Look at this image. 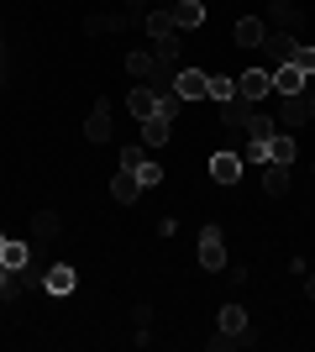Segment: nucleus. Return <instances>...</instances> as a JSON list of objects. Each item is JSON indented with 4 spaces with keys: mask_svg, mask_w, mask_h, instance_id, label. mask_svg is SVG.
<instances>
[{
    "mask_svg": "<svg viewBox=\"0 0 315 352\" xmlns=\"http://www.w3.org/2000/svg\"><path fill=\"white\" fill-rule=\"evenodd\" d=\"M200 268H210V274H221V268H226V242H221V226H205V232H200Z\"/></svg>",
    "mask_w": 315,
    "mask_h": 352,
    "instance_id": "nucleus-1",
    "label": "nucleus"
},
{
    "mask_svg": "<svg viewBox=\"0 0 315 352\" xmlns=\"http://www.w3.org/2000/svg\"><path fill=\"white\" fill-rule=\"evenodd\" d=\"M268 89H273V74H268V69H247V74L237 79V95H242V100H253V105L263 100Z\"/></svg>",
    "mask_w": 315,
    "mask_h": 352,
    "instance_id": "nucleus-2",
    "label": "nucleus"
},
{
    "mask_svg": "<svg viewBox=\"0 0 315 352\" xmlns=\"http://www.w3.org/2000/svg\"><path fill=\"white\" fill-rule=\"evenodd\" d=\"M110 195H116V206H132L137 195H142V179H137V168H116V179H110Z\"/></svg>",
    "mask_w": 315,
    "mask_h": 352,
    "instance_id": "nucleus-3",
    "label": "nucleus"
},
{
    "mask_svg": "<svg viewBox=\"0 0 315 352\" xmlns=\"http://www.w3.org/2000/svg\"><path fill=\"white\" fill-rule=\"evenodd\" d=\"M210 179H215V184H237L242 179V158L237 153H215V158H210Z\"/></svg>",
    "mask_w": 315,
    "mask_h": 352,
    "instance_id": "nucleus-4",
    "label": "nucleus"
},
{
    "mask_svg": "<svg viewBox=\"0 0 315 352\" xmlns=\"http://www.w3.org/2000/svg\"><path fill=\"white\" fill-rule=\"evenodd\" d=\"M126 111H132L137 121H148L152 111H158V89H152V85H137L132 95H126Z\"/></svg>",
    "mask_w": 315,
    "mask_h": 352,
    "instance_id": "nucleus-5",
    "label": "nucleus"
},
{
    "mask_svg": "<svg viewBox=\"0 0 315 352\" xmlns=\"http://www.w3.org/2000/svg\"><path fill=\"white\" fill-rule=\"evenodd\" d=\"M273 74V89L279 95H305V74L294 69V63H279V69H268Z\"/></svg>",
    "mask_w": 315,
    "mask_h": 352,
    "instance_id": "nucleus-6",
    "label": "nucleus"
},
{
    "mask_svg": "<svg viewBox=\"0 0 315 352\" xmlns=\"http://www.w3.org/2000/svg\"><path fill=\"white\" fill-rule=\"evenodd\" d=\"M174 95H179V100H200V95H205V74H200V69H179Z\"/></svg>",
    "mask_w": 315,
    "mask_h": 352,
    "instance_id": "nucleus-7",
    "label": "nucleus"
},
{
    "mask_svg": "<svg viewBox=\"0 0 315 352\" xmlns=\"http://www.w3.org/2000/svg\"><path fill=\"white\" fill-rule=\"evenodd\" d=\"M43 289L47 294H74V268H69V263H53L43 274Z\"/></svg>",
    "mask_w": 315,
    "mask_h": 352,
    "instance_id": "nucleus-8",
    "label": "nucleus"
},
{
    "mask_svg": "<svg viewBox=\"0 0 315 352\" xmlns=\"http://www.w3.org/2000/svg\"><path fill=\"white\" fill-rule=\"evenodd\" d=\"M237 43L242 47H263V43H268V27H263L257 16H242V21H237Z\"/></svg>",
    "mask_w": 315,
    "mask_h": 352,
    "instance_id": "nucleus-9",
    "label": "nucleus"
},
{
    "mask_svg": "<svg viewBox=\"0 0 315 352\" xmlns=\"http://www.w3.org/2000/svg\"><path fill=\"white\" fill-rule=\"evenodd\" d=\"M84 137H90V142H110V105H95L90 111V126H84Z\"/></svg>",
    "mask_w": 315,
    "mask_h": 352,
    "instance_id": "nucleus-10",
    "label": "nucleus"
},
{
    "mask_svg": "<svg viewBox=\"0 0 315 352\" xmlns=\"http://www.w3.org/2000/svg\"><path fill=\"white\" fill-rule=\"evenodd\" d=\"M205 95H210L215 105L237 100V79H226V74H205Z\"/></svg>",
    "mask_w": 315,
    "mask_h": 352,
    "instance_id": "nucleus-11",
    "label": "nucleus"
},
{
    "mask_svg": "<svg viewBox=\"0 0 315 352\" xmlns=\"http://www.w3.org/2000/svg\"><path fill=\"white\" fill-rule=\"evenodd\" d=\"M174 11H148V37L152 43H168V37H174Z\"/></svg>",
    "mask_w": 315,
    "mask_h": 352,
    "instance_id": "nucleus-12",
    "label": "nucleus"
},
{
    "mask_svg": "<svg viewBox=\"0 0 315 352\" xmlns=\"http://www.w3.org/2000/svg\"><path fill=\"white\" fill-rule=\"evenodd\" d=\"M294 153H300V147L289 142L284 132H273V137H268V163H284V168H289V163H294Z\"/></svg>",
    "mask_w": 315,
    "mask_h": 352,
    "instance_id": "nucleus-13",
    "label": "nucleus"
},
{
    "mask_svg": "<svg viewBox=\"0 0 315 352\" xmlns=\"http://www.w3.org/2000/svg\"><path fill=\"white\" fill-rule=\"evenodd\" d=\"M200 21H205V6H200V0H179V6H174V27H200Z\"/></svg>",
    "mask_w": 315,
    "mask_h": 352,
    "instance_id": "nucleus-14",
    "label": "nucleus"
},
{
    "mask_svg": "<svg viewBox=\"0 0 315 352\" xmlns=\"http://www.w3.org/2000/svg\"><path fill=\"white\" fill-rule=\"evenodd\" d=\"M247 116H253V100H242V95L221 105V121H226V126H247Z\"/></svg>",
    "mask_w": 315,
    "mask_h": 352,
    "instance_id": "nucleus-15",
    "label": "nucleus"
},
{
    "mask_svg": "<svg viewBox=\"0 0 315 352\" xmlns=\"http://www.w3.org/2000/svg\"><path fill=\"white\" fill-rule=\"evenodd\" d=\"M221 331L226 337H242V331H247V310L242 305H221Z\"/></svg>",
    "mask_w": 315,
    "mask_h": 352,
    "instance_id": "nucleus-16",
    "label": "nucleus"
},
{
    "mask_svg": "<svg viewBox=\"0 0 315 352\" xmlns=\"http://www.w3.org/2000/svg\"><path fill=\"white\" fill-rule=\"evenodd\" d=\"M168 126H174V121L148 116V121H142V142H148V147H163V142H168Z\"/></svg>",
    "mask_w": 315,
    "mask_h": 352,
    "instance_id": "nucleus-17",
    "label": "nucleus"
},
{
    "mask_svg": "<svg viewBox=\"0 0 315 352\" xmlns=\"http://www.w3.org/2000/svg\"><path fill=\"white\" fill-rule=\"evenodd\" d=\"M27 258H32L27 242H5V248H0V263L11 268V274H16V268H27Z\"/></svg>",
    "mask_w": 315,
    "mask_h": 352,
    "instance_id": "nucleus-18",
    "label": "nucleus"
},
{
    "mask_svg": "<svg viewBox=\"0 0 315 352\" xmlns=\"http://www.w3.org/2000/svg\"><path fill=\"white\" fill-rule=\"evenodd\" d=\"M242 132H247V142H268V137H273V121H268V116H257V111H253Z\"/></svg>",
    "mask_w": 315,
    "mask_h": 352,
    "instance_id": "nucleus-19",
    "label": "nucleus"
},
{
    "mask_svg": "<svg viewBox=\"0 0 315 352\" xmlns=\"http://www.w3.org/2000/svg\"><path fill=\"white\" fill-rule=\"evenodd\" d=\"M289 63H294L305 79H315V47L310 43H294V58H289Z\"/></svg>",
    "mask_w": 315,
    "mask_h": 352,
    "instance_id": "nucleus-20",
    "label": "nucleus"
},
{
    "mask_svg": "<svg viewBox=\"0 0 315 352\" xmlns=\"http://www.w3.org/2000/svg\"><path fill=\"white\" fill-rule=\"evenodd\" d=\"M152 69H158V58H152V53H126V74H137V79H148Z\"/></svg>",
    "mask_w": 315,
    "mask_h": 352,
    "instance_id": "nucleus-21",
    "label": "nucleus"
},
{
    "mask_svg": "<svg viewBox=\"0 0 315 352\" xmlns=\"http://www.w3.org/2000/svg\"><path fill=\"white\" fill-rule=\"evenodd\" d=\"M284 121H289V126L310 121V111H305V95H284Z\"/></svg>",
    "mask_w": 315,
    "mask_h": 352,
    "instance_id": "nucleus-22",
    "label": "nucleus"
},
{
    "mask_svg": "<svg viewBox=\"0 0 315 352\" xmlns=\"http://www.w3.org/2000/svg\"><path fill=\"white\" fill-rule=\"evenodd\" d=\"M179 95H174V89H158V111H152V116H163V121H174V116H179Z\"/></svg>",
    "mask_w": 315,
    "mask_h": 352,
    "instance_id": "nucleus-23",
    "label": "nucleus"
},
{
    "mask_svg": "<svg viewBox=\"0 0 315 352\" xmlns=\"http://www.w3.org/2000/svg\"><path fill=\"white\" fill-rule=\"evenodd\" d=\"M263 190H268V195H284V190H289V168H284V163H273V168H268Z\"/></svg>",
    "mask_w": 315,
    "mask_h": 352,
    "instance_id": "nucleus-24",
    "label": "nucleus"
},
{
    "mask_svg": "<svg viewBox=\"0 0 315 352\" xmlns=\"http://www.w3.org/2000/svg\"><path fill=\"white\" fill-rule=\"evenodd\" d=\"M263 47H268L273 69H279V63H289V58H294V43H289V37H273V43H263Z\"/></svg>",
    "mask_w": 315,
    "mask_h": 352,
    "instance_id": "nucleus-25",
    "label": "nucleus"
},
{
    "mask_svg": "<svg viewBox=\"0 0 315 352\" xmlns=\"http://www.w3.org/2000/svg\"><path fill=\"white\" fill-rule=\"evenodd\" d=\"M142 163H148V147H121V168H142Z\"/></svg>",
    "mask_w": 315,
    "mask_h": 352,
    "instance_id": "nucleus-26",
    "label": "nucleus"
},
{
    "mask_svg": "<svg viewBox=\"0 0 315 352\" xmlns=\"http://www.w3.org/2000/svg\"><path fill=\"white\" fill-rule=\"evenodd\" d=\"M137 179H142V190H148V184H158V179H163V168H158V163H142V168H137Z\"/></svg>",
    "mask_w": 315,
    "mask_h": 352,
    "instance_id": "nucleus-27",
    "label": "nucleus"
},
{
    "mask_svg": "<svg viewBox=\"0 0 315 352\" xmlns=\"http://www.w3.org/2000/svg\"><path fill=\"white\" fill-rule=\"evenodd\" d=\"M5 289H11V268L0 263V294H5Z\"/></svg>",
    "mask_w": 315,
    "mask_h": 352,
    "instance_id": "nucleus-28",
    "label": "nucleus"
},
{
    "mask_svg": "<svg viewBox=\"0 0 315 352\" xmlns=\"http://www.w3.org/2000/svg\"><path fill=\"white\" fill-rule=\"evenodd\" d=\"M305 294H310V300H315V274H310V279H305Z\"/></svg>",
    "mask_w": 315,
    "mask_h": 352,
    "instance_id": "nucleus-29",
    "label": "nucleus"
},
{
    "mask_svg": "<svg viewBox=\"0 0 315 352\" xmlns=\"http://www.w3.org/2000/svg\"><path fill=\"white\" fill-rule=\"evenodd\" d=\"M305 111H310V116H315V95H305Z\"/></svg>",
    "mask_w": 315,
    "mask_h": 352,
    "instance_id": "nucleus-30",
    "label": "nucleus"
},
{
    "mask_svg": "<svg viewBox=\"0 0 315 352\" xmlns=\"http://www.w3.org/2000/svg\"><path fill=\"white\" fill-rule=\"evenodd\" d=\"M126 6H132V11H142V6H148V0H126Z\"/></svg>",
    "mask_w": 315,
    "mask_h": 352,
    "instance_id": "nucleus-31",
    "label": "nucleus"
},
{
    "mask_svg": "<svg viewBox=\"0 0 315 352\" xmlns=\"http://www.w3.org/2000/svg\"><path fill=\"white\" fill-rule=\"evenodd\" d=\"M273 6H289V0H273Z\"/></svg>",
    "mask_w": 315,
    "mask_h": 352,
    "instance_id": "nucleus-32",
    "label": "nucleus"
},
{
    "mask_svg": "<svg viewBox=\"0 0 315 352\" xmlns=\"http://www.w3.org/2000/svg\"><path fill=\"white\" fill-rule=\"evenodd\" d=\"M0 248H5V236H0Z\"/></svg>",
    "mask_w": 315,
    "mask_h": 352,
    "instance_id": "nucleus-33",
    "label": "nucleus"
},
{
    "mask_svg": "<svg viewBox=\"0 0 315 352\" xmlns=\"http://www.w3.org/2000/svg\"><path fill=\"white\" fill-rule=\"evenodd\" d=\"M174 6H179V0H174Z\"/></svg>",
    "mask_w": 315,
    "mask_h": 352,
    "instance_id": "nucleus-34",
    "label": "nucleus"
}]
</instances>
